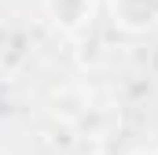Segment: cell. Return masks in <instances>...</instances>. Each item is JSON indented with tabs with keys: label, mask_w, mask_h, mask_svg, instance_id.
Listing matches in <instances>:
<instances>
[{
	"label": "cell",
	"mask_w": 158,
	"mask_h": 155,
	"mask_svg": "<svg viewBox=\"0 0 158 155\" xmlns=\"http://www.w3.org/2000/svg\"><path fill=\"white\" fill-rule=\"evenodd\" d=\"M114 22L125 30H147L158 22V0H114Z\"/></svg>",
	"instance_id": "1"
}]
</instances>
